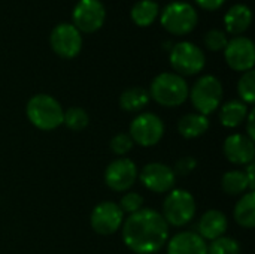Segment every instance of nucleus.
<instances>
[{
    "label": "nucleus",
    "instance_id": "9d476101",
    "mask_svg": "<svg viewBox=\"0 0 255 254\" xmlns=\"http://www.w3.org/2000/svg\"><path fill=\"white\" fill-rule=\"evenodd\" d=\"M72 19L79 31L94 33L103 25L106 9L100 0H78L72 12Z\"/></svg>",
    "mask_w": 255,
    "mask_h": 254
},
{
    "label": "nucleus",
    "instance_id": "2f4dec72",
    "mask_svg": "<svg viewBox=\"0 0 255 254\" xmlns=\"http://www.w3.org/2000/svg\"><path fill=\"white\" fill-rule=\"evenodd\" d=\"M226 0H196V3L203 7V9H208V10H217L220 9L223 4H224Z\"/></svg>",
    "mask_w": 255,
    "mask_h": 254
},
{
    "label": "nucleus",
    "instance_id": "39448f33",
    "mask_svg": "<svg viewBox=\"0 0 255 254\" xmlns=\"http://www.w3.org/2000/svg\"><path fill=\"white\" fill-rule=\"evenodd\" d=\"M163 219L169 226L182 228L196 216V199L182 189H173L167 193L163 202Z\"/></svg>",
    "mask_w": 255,
    "mask_h": 254
},
{
    "label": "nucleus",
    "instance_id": "f8f14e48",
    "mask_svg": "<svg viewBox=\"0 0 255 254\" xmlns=\"http://www.w3.org/2000/svg\"><path fill=\"white\" fill-rule=\"evenodd\" d=\"M124 222V213L118 204L106 201L94 207L90 217V225L93 231L99 235H112L121 229Z\"/></svg>",
    "mask_w": 255,
    "mask_h": 254
},
{
    "label": "nucleus",
    "instance_id": "20e7f679",
    "mask_svg": "<svg viewBox=\"0 0 255 254\" xmlns=\"http://www.w3.org/2000/svg\"><path fill=\"white\" fill-rule=\"evenodd\" d=\"M223 96V84L214 75L200 76L188 91V97L191 99V103L196 108V111L206 117L220 108Z\"/></svg>",
    "mask_w": 255,
    "mask_h": 254
},
{
    "label": "nucleus",
    "instance_id": "a878e982",
    "mask_svg": "<svg viewBox=\"0 0 255 254\" xmlns=\"http://www.w3.org/2000/svg\"><path fill=\"white\" fill-rule=\"evenodd\" d=\"M238 93L244 103L253 105L255 102V72L251 69L244 72L238 82Z\"/></svg>",
    "mask_w": 255,
    "mask_h": 254
},
{
    "label": "nucleus",
    "instance_id": "393cba45",
    "mask_svg": "<svg viewBox=\"0 0 255 254\" xmlns=\"http://www.w3.org/2000/svg\"><path fill=\"white\" fill-rule=\"evenodd\" d=\"M90 123V115L88 112L84 109V108H79V106H72L69 109L64 111V115H63V124L73 130V132H81L84 130Z\"/></svg>",
    "mask_w": 255,
    "mask_h": 254
},
{
    "label": "nucleus",
    "instance_id": "4468645a",
    "mask_svg": "<svg viewBox=\"0 0 255 254\" xmlns=\"http://www.w3.org/2000/svg\"><path fill=\"white\" fill-rule=\"evenodd\" d=\"M224 57L227 64L238 72H248L254 67V42L245 36H236L227 42L224 48Z\"/></svg>",
    "mask_w": 255,
    "mask_h": 254
},
{
    "label": "nucleus",
    "instance_id": "cd10ccee",
    "mask_svg": "<svg viewBox=\"0 0 255 254\" xmlns=\"http://www.w3.org/2000/svg\"><path fill=\"white\" fill-rule=\"evenodd\" d=\"M229 39L227 34L220 28H212L205 34V45L211 51H221L226 48Z\"/></svg>",
    "mask_w": 255,
    "mask_h": 254
},
{
    "label": "nucleus",
    "instance_id": "4be33fe9",
    "mask_svg": "<svg viewBox=\"0 0 255 254\" xmlns=\"http://www.w3.org/2000/svg\"><path fill=\"white\" fill-rule=\"evenodd\" d=\"M235 220L241 228L253 229L255 226V192L245 193L235 207Z\"/></svg>",
    "mask_w": 255,
    "mask_h": 254
},
{
    "label": "nucleus",
    "instance_id": "aec40b11",
    "mask_svg": "<svg viewBox=\"0 0 255 254\" xmlns=\"http://www.w3.org/2000/svg\"><path fill=\"white\" fill-rule=\"evenodd\" d=\"M248 105L242 100H229L220 109V121L224 127L235 129L248 117Z\"/></svg>",
    "mask_w": 255,
    "mask_h": 254
},
{
    "label": "nucleus",
    "instance_id": "b1692460",
    "mask_svg": "<svg viewBox=\"0 0 255 254\" xmlns=\"http://www.w3.org/2000/svg\"><path fill=\"white\" fill-rule=\"evenodd\" d=\"M221 187L224 193L230 196H238V195H245L247 190L253 192L250 187V181L245 175L244 171H229L223 175L221 180Z\"/></svg>",
    "mask_w": 255,
    "mask_h": 254
},
{
    "label": "nucleus",
    "instance_id": "423d86ee",
    "mask_svg": "<svg viewBox=\"0 0 255 254\" xmlns=\"http://www.w3.org/2000/svg\"><path fill=\"white\" fill-rule=\"evenodd\" d=\"M169 60L175 72L182 78L200 73L206 64L205 52L193 42L175 43L170 49Z\"/></svg>",
    "mask_w": 255,
    "mask_h": 254
},
{
    "label": "nucleus",
    "instance_id": "7ed1b4c3",
    "mask_svg": "<svg viewBox=\"0 0 255 254\" xmlns=\"http://www.w3.org/2000/svg\"><path fill=\"white\" fill-rule=\"evenodd\" d=\"M188 84L181 75L163 72L152 79L148 93L158 105L164 108H176L188 99Z\"/></svg>",
    "mask_w": 255,
    "mask_h": 254
},
{
    "label": "nucleus",
    "instance_id": "5701e85b",
    "mask_svg": "<svg viewBox=\"0 0 255 254\" xmlns=\"http://www.w3.org/2000/svg\"><path fill=\"white\" fill-rule=\"evenodd\" d=\"M160 13V7L157 1L154 0H139L137 3L133 4L131 7V19L134 24L139 27H146L151 25Z\"/></svg>",
    "mask_w": 255,
    "mask_h": 254
},
{
    "label": "nucleus",
    "instance_id": "2eb2a0df",
    "mask_svg": "<svg viewBox=\"0 0 255 254\" xmlns=\"http://www.w3.org/2000/svg\"><path fill=\"white\" fill-rule=\"evenodd\" d=\"M223 151L226 159L233 165L247 166L250 163H254V141L245 133H233L227 136L223 145Z\"/></svg>",
    "mask_w": 255,
    "mask_h": 254
},
{
    "label": "nucleus",
    "instance_id": "1a4fd4ad",
    "mask_svg": "<svg viewBox=\"0 0 255 254\" xmlns=\"http://www.w3.org/2000/svg\"><path fill=\"white\" fill-rule=\"evenodd\" d=\"M52 51L61 58H75L82 49L81 31L70 22L57 24L49 34Z\"/></svg>",
    "mask_w": 255,
    "mask_h": 254
},
{
    "label": "nucleus",
    "instance_id": "f257e3e1",
    "mask_svg": "<svg viewBox=\"0 0 255 254\" xmlns=\"http://www.w3.org/2000/svg\"><path fill=\"white\" fill-rule=\"evenodd\" d=\"M123 241L136 254H154L169 241V225L163 216L151 208L130 214L121 226Z\"/></svg>",
    "mask_w": 255,
    "mask_h": 254
},
{
    "label": "nucleus",
    "instance_id": "9b49d317",
    "mask_svg": "<svg viewBox=\"0 0 255 254\" xmlns=\"http://www.w3.org/2000/svg\"><path fill=\"white\" fill-rule=\"evenodd\" d=\"M137 166L127 157L112 160L105 171V183L114 192L130 190L137 180Z\"/></svg>",
    "mask_w": 255,
    "mask_h": 254
},
{
    "label": "nucleus",
    "instance_id": "c85d7f7f",
    "mask_svg": "<svg viewBox=\"0 0 255 254\" xmlns=\"http://www.w3.org/2000/svg\"><path fill=\"white\" fill-rule=\"evenodd\" d=\"M133 139L130 138L128 133H117L112 139H111V150L114 154L117 156H126L131 148H133Z\"/></svg>",
    "mask_w": 255,
    "mask_h": 254
},
{
    "label": "nucleus",
    "instance_id": "dca6fc26",
    "mask_svg": "<svg viewBox=\"0 0 255 254\" xmlns=\"http://www.w3.org/2000/svg\"><path fill=\"white\" fill-rule=\"evenodd\" d=\"M167 254H208V244L199 234L184 231L167 241Z\"/></svg>",
    "mask_w": 255,
    "mask_h": 254
},
{
    "label": "nucleus",
    "instance_id": "f03ea898",
    "mask_svg": "<svg viewBox=\"0 0 255 254\" xmlns=\"http://www.w3.org/2000/svg\"><path fill=\"white\" fill-rule=\"evenodd\" d=\"M28 121L39 130H55L63 124L64 109L57 99L49 94H34L25 106Z\"/></svg>",
    "mask_w": 255,
    "mask_h": 254
},
{
    "label": "nucleus",
    "instance_id": "ddd939ff",
    "mask_svg": "<svg viewBox=\"0 0 255 254\" xmlns=\"http://www.w3.org/2000/svg\"><path fill=\"white\" fill-rule=\"evenodd\" d=\"M137 178L140 180L143 187L152 193H169L170 190H173L176 183V175L173 169L158 162L145 165Z\"/></svg>",
    "mask_w": 255,
    "mask_h": 254
},
{
    "label": "nucleus",
    "instance_id": "bb28decb",
    "mask_svg": "<svg viewBox=\"0 0 255 254\" xmlns=\"http://www.w3.org/2000/svg\"><path fill=\"white\" fill-rule=\"evenodd\" d=\"M208 254H241V246L235 238L221 237L208 246Z\"/></svg>",
    "mask_w": 255,
    "mask_h": 254
},
{
    "label": "nucleus",
    "instance_id": "a211bd4d",
    "mask_svg": "<svg viewBox=\"0 0 255 254\" xmlns=\"http://www.w3.org/2000/svg\"><path fill=\"white\" fill-rule=\"evenodd\" d=\"M251 21H253V12L244 3L232 6L224 15L226 30L236 36H241L244 31H247L248 27L251 25Z\"/></svg>",
    "mask_w": 255,
    "mask_h": 254
},
{
    "label": "nucleus",
    "instance_id": "c756f323",
    "mask_svg": "<svg viewBox=\"0 0 255 254\" xmlns=\"http://www.w3.org/2000/svg\"><path fill=\"white\" fill-rule=\"evenodd\" d=\"M142 205H143V198L136 193V192H128L126 193L121 201H120V208L123 213H127V214H133L139 210H142Z\"/></svg>",
    "mask_w": 255,
    "mask_h": 254
},
{
    "label": "nucleus",
    "instance_id": "6e6552de",
    "mask_svg": "<svg viewBox=\"0 0 255 254\" xmlns=\"http://www.w3.org/2000/svg\"><path fill=\"white\" fill-rule=\"evenodd\" d=\"M128 135L140 147H154L164 136V123L154 112H142L131 121Z\"/></svg>",
    "mask_w": 255,
    "mask_h": 254
},
{
    "label": "nucleus",
    "instance_id": "473e14b6",
    "mask_svg": "<svg viewBox=\"0 0 255 254\" xmlns=\"http://www.w3.org/2000/svg\"><path fill=\"white\" fill-rule=\"evenodd\" d=\"M247 136L251 138L253 141L255 139V129H254V123H255V112L254 111H250L248 112V117H247Z\"/></svg>",
    "mask_w": 255,
    "mask_h": 254
},
{
    "label": "nucleus",
    "instance_id": "0eeeda50",
    "mask_svg": "<svg viewBox=\"0 0 255 254\" xmlns=\"http://www.w3.org/2000/svg\"><path fill=\"white\" fill-rule=\"evenodd\" d=\"M160 21L172 34H188L197 25V12L187 1H172L161 10Z\"/></svg>",
    "mask_w": 255,
    "mask_h": 254
},
{
    "label": "nucleus",
    "instance_id": "72a5a7b5",
    "mask_svg": "<svg viewBox=\"0 0 255 254\" xmlns=\"http://www.w3.org/2000/svg\"><path fill=\"white\" fill-rule=\"evenodd\" d=\"M254 169H255L254 163H250V165H247V169L244 171V172H245V175H247V178H248V181H250V187H251V190H253V192H254V189H255Z\"/></svg>",
    "mask_w": 255,
    "mask_h": 254
},
{
    "label": "nucleus",
    "instance_id": "412c9836",
    "mask_svg": "<svg viewBox=\"0 0 255 254\" xmlns=\"http://www.w3.org/2000/svg\"><path fill=\"white\" fill-rule=\"evenodd\" d=\"M149 93L143 87H130L120 96V108L127 112L142 111L149 103Z\"/></svg>",
    "mask_w": 255,
    "mask_h": 254
},
{
    "label": "nucleus",
    "instance_id": "7c9ffc66",
    "mask_svg": "<svg viewBox=\"0 0 255 254\" xmlns=\"http://www.w3.org/2000/svg\"><path fill=\"white\" fill-rule=\"evenodd\" d=\"M197 168V160L191 156H187V157H181L176 163H175V175H179V177H185L188 174H191L194 169Z\"/></svg>",
    "mask_w": 255,
    "mask_h": 254
},
{
    "label": "nucleus",
    "instance_id": "f3484780",
    "mask_svg": "<svg viewBox=\"0 0 255 254\" xmlns=\"http://www.w3.org/2000/svg\"><path fill=\"white\" fill-rule=\"evenodd\" d=\"M197 229H199V235L205 241H214L217 238H221L229 229L227 216L223 211L209 210L200 217Z\"/></svg>",
    "mask_w": 255,
    "mask_h": 254
},
{
    "label": "nucleus",
    "instance_id": "6ab92c4d",
    "mask_svg": "<svg viewBox=\"0 0 255 254\" xmlns=\"http://www.w3.org/2000/svg\"><path fill=\"white\" fill-rule=\"evenodd\" d=\"M209 126L211 124L206 115H202L199 112H191L181 117V120L178 121V132L181 136L187 139H194L203 136L208 132Z\"/></svg>",
    "mask_w": 255,
    "mask_h": 254
}]
</instances>
